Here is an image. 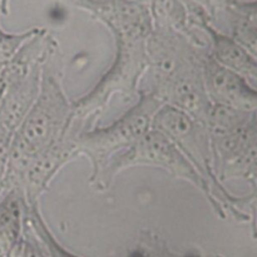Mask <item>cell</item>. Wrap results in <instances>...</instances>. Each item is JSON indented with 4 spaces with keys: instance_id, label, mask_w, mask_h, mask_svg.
Returning a JSON list of instances; mask_svg holds the SVG:
<instances>
[{
    "instance_id": "1",
    "label": "cell",
    "mask_w": 257,
    "mask_h": 257,
    "mask_svg": "<svg viewBox=\"0 0 257 257\" xmlns=\"http://www.w3.org/2000/svg\"><path fill=\"white\" fill-rule=\"evenodd\" d=\"M163 124L165 127L170 131L171 133L173 135H185L190 131V120L188 118L186 117L183 113L181 112H167L165 115H163V119H162Z\"/></svg>"
},
{
    "instance_id": "3",
    "label": "cell",
    "mask_w": 257,
    "mask_h": 257,
    "mask_svg": "<svg viewBox=\"0 0 257 257\" xmlns=\"http://www.w3.org/2000/svg\"><path fill=\"white\" fill-rule=\"evenodd\" d=\"M192 2L201 8L216 9V8H221L223 5H230L232 3V0H192Z\"/></svg>"
},
{
    "instance_id": "2",
    "label": "cell",
    "mask_w": 257,
    "mask_h": 257,
    "mask_svg": "<svg viewBox=\"0 0 257 257\" xmlns=\"http://www.w3.org/2000/svg\"><path fill=\"white\" fill-rule=\"evenodd\" d=\"M27 34L23 35H14V34H8V33L3 32L0 28V63L5 62V60L10 59L13 54H14L15 49L19 45Z\"/></svg>"
},
{
    "instance_id": "4",
    "label": "cell",
    "mask_w": 257,
    "mask_h": 257,
    "mask_svg": "<svg viewBox=\"0 0 257 257\" xmlns=\"http://www.w3.org/2000/svg\"><path fill=\"white\" fill-rule=\"evenodd\" d=\"M4 2H5V0H0V12H2L3 7H4Z\"/></svg>"
}]
</instances>
